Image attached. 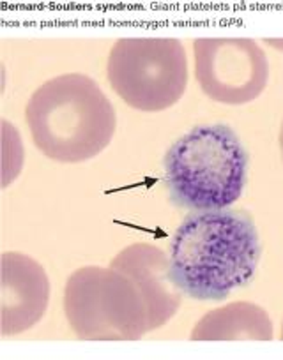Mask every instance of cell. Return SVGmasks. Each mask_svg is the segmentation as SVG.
Listing matches in <instances>:
<instances>
[{"label":"cell","mask_w":283,"mask_h":360,"mask_svg":"<svg viewBox=\"0 0 283 360\" xmlns=\"http://www.w3.org/2000/svg\"><path fill=\"white\" fill-rule=\"evenodd\" d=\"M170 248L175 285L196 300L227 299L253 279L260 258L257 228L232 210L189 214Z\"/></svg>","instance_id":"6da1fadb"},{"label":"cell","mask_w":283,"mask_h":360,"mask_svg":"<svg viewBox=\"0 0 283 360\" xmlns=\"http://www.w3.org/2000/svg\"><path fill=\"white\" fill-rule=\"evenodd\" d=\"M34 145L57 162H84L101 154L117 127L115 108L98 83L82 72L55 76L25 106Z\"/></svg>","instance_id":"7a4b0ae2"},{"label":"cell","mask_w":283,"mask_h":360,"mask_svg":"<svg viewBox=\"0 0 283 360\" xmlns=\"http://www.w3.org/2000/svg\"><path fill=\"white\" fill-rule=\"evenodd\" d=\"M248 155L237 134L223 124L199 126L165 155L172 200L196 212L227 210L241 198Z\"/></svg>","instance_id":"3957f363"},{"label":"cell","mask_w":283,"mask_h":360,"mask_svg":"<svg viewBox=\"0 0 283 360\" xmlns=\"http://www.w3.org/2000/svg\"><path fill=\"white\" fill-rule=\"evenodd\" d=\"M64 313L82 341H138L149 334L147 307L112 266H82L65 281Z\"/></svg>","instance_id":"277c9868"},{"label":"cell","mask_w":283,"mask_h":360,"mask_svg":"<svg viewBox=\"0 0 283 360\" xmlns=\"http://www.w3.org/2000/svg\"><path fill=\"white\" fill-rule=\"evenodd\" d=\"M106 76L127 106L138 112H163L188 86L184 46L170 37H122L110 50Z\"/></svg>","instance_id":"5b68a950"},{"label":"cell","mask_w":283,"mask_h":360,"mask_svg":"<svg viewBox=\"0 0 283 360\" xmlns=\"http://www.w3.org/2000/svg\"><path fill=\"white\" fill-rule=\"evenodd\" d=\"M193 57L200 89L216 103L246 105L268 85V57L253 39L200 37L193 43Z\"/></svg>","instance_id":"8992f818"},{"label":"cell","mask_w":283,"mask_h":360,"mask_svg":"<svg viewBox=\"0 0 283 360\" xmlns=\"http://www.w3.org/2000/svg\"><path fill=\"white\" fill-rule=\"evenodd\" d=\"M0 265V330L9 338L27 332L43 320L50 302V281L46 270L23 252H4Z\"/></svg>","instance_id":"52a82bcc"},{"label":"cell","mask_w":283,"mask_h":360,"mask_svg":"<svg viewBox=\"0 0 283 360\" xmlns=\"http://www.w3.org/2000/svg\"><path fill=\"white\" fill-rule=\"evenodd\" d=\"M126 276L147 307L151 330L163 327L181 306L182 292L175 285L170 258L163 249L147 242H134L117 252L110 265Z\"/></svg>","instance_id":"ba28073f"},{"label":"cell","mask_w":283,"mask_h":360,"mask_svg":"<svg viewBox=\"0 0 283 360\" xmlns=\"http://www.w3.org/2000/svg\"><path fill=\"white\" fill-rule=\"evenodd\" d=\"M268 311L251 302H232L203 314L191 328V341H271Z\"/></svg>","instance_id":"9c48e42d"},{"label":"cell","mask_w":283,"mask_h":360,"mask_svg":"<svg viewBox=\"0 0 283 360\" xmlns=\"http://www.w3.org/2000/svg\"><path fill=\"white\" fill-rule=\"evenodd\" d=\"M269 46L276 48L278 51H283V39H264Z\"/></svg>","instance_id":"30bf717a"},{"label":"cell","mask_w":283,"mask_h":360,"mask_svg":"<svg viewBox=\"0 0 283 360\" xmlns=\"http://www.w3.org/2000/svg\"><path fill=\"white\" fill-rule=\"evenodd\" d=\"M279 150H282V159H283V120H282V126H279Z\"/></svg>","instance_id":"8fae6325"},{"label":"cell","mask_w":283,"mask_h":360,"mask_svg":"<svg viewBox=\"0 0 283 360\" xmlns=\"http://www.w3.org/2000/svg\"><path fill=\"white\" fill-rule=\"evenodd\" d=\"M279 339H282V341H283V323H282V334H279Z\"/></svg>","instance_id":"7c38bea8"}]
</instances>
